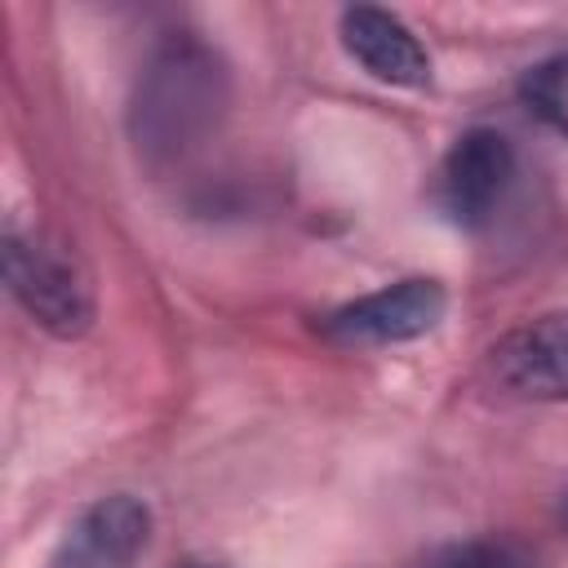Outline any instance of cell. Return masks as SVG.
Masks as SVG:
<instances>
[{"label": "cell", "mask_w": 568, "mask_h": 568, "mask_svg": "<svg viewBox=\"0 0 568 568\" xmlns=\"http://www.w3.org/2000/svg\"><path fill=\"white\" fill-rule=\"evenodd\" d=\"M231 106V71L213 44L191 31L164 36L129 102V138L146 169H169L217 133Z\"/></svg>", "instance_id": "obj_1"}, {"label": "cell", "mask_w": 568, "mask_h": 568, "mask_svg": "<svg viewBox=\"0 0 568 568\" xmlns=\"http://www.w3.org/2000/svg\"><path fill=\"white\" fill-rule=\"evenodd\" d=\"M4 280L13 302L53 337L71 342L93 328L98 302H93V280L80 266V257L40 235V231H4Z\"/></svg>", "instance_id": "obj_2"}, {"label": "cell", "mask_w": 568, "mask_h": 568, "mask_svg": "<svg viewBox=\"0 0 568 568\" xmlns=\"http://www.w3.org/2000/svg\"><path fill=\"white\" fill-rule=\"evenodd\" d=\"M484 382L524 404L568 399V311H546L506 328L484 351Z\"/></svg>", "instance_id": "obj_3"}, {"label": "cell", "mask_w": 568, "mask_h": 568, "mask_svg": "<svg viewBox=\"0 0 568 568\" xmlns=\"http://www.w3.org/2000/svg\"><path fill=\"white\" fill-rule=\"evenodd\" d=\"M444 311H448L444 284L430 275H408L377 293L342 302L320 320V328L328 342H342V346H395V342L426 337L444 320Z\"/></svg>", "instance_id": "obj_4"}, {"label": "cell", "mask_w": 568, "mask_h": 568, "mask_svg": "<svg viewBox=\"0 0 568 568\" xmlns=\"http://www.w3.org/2000/svg\"><path fill=\"white\" fill-rule=\"evenodd\" d=\"M510 178H515V146H510V138L497 133V129H466L448 146V155L439 160L435 204H439V213L453 226L479 231L501 209V200L510 191Z\"/></svg>", "instance_id": "obj_5"}, {"label": "cell", "mask_w": 568, "mask_h": 568, "mask_svg": "<svg viewBox=\"0 0 568 568\" xmlns=\"http://www.w3.org/2000/svg\"><path fill=\"white\" fill-rule=\"evenodd\" d=\"M151 541V510L133 493H106L84 506L44 568H133Z\"/></svg>", "instance_id": "obj_6"}, {"label": "cell", "mask_w": 568, "mask_h": 568, "mask_svg": "<svg viewBox=\"0 0 568 568\" xmlns=\"http://www.w3.org/2000/svg\"><path fill=\"white\" fill-rule=\"evenodd\" d=\"M342 49L382 84L422 89L430 84V53L413 36V27L377 4H355L342 13Z\"/></svg>", "instance_id": "obj_7"}, {"label": "cell", "mask_w": 568, "mask_h": 568, "mask_svg": "<svg viewBox=\"0 0 568 568\" xmlns=\"http://www.w3.org/2000/svg\"><path fill=\"white\" fill-rule=\"evenodd\" d=\"M519 98H524V106L541 124H550L555 133L568 138V53H555V58L532 62L519 75Z\"/></svg>", "instance_id": "obj_8"}, {"label": "cell", "mask_w": 568, "mask_h": 568, "mask_svg": "<svg viewBox=\"0 0 568 568\" xmlns=\"http://www.w3.org/2000/svg\"><path fill=\"white\" fill-rule=\"evenodd\" d=\"M422 568H524L519 555L501 541H448L439 546Z\"/></svg>", "instance_id": "obj_9"}, {"label": "cell", "mask_w": 568, "mask_h": 568, "mask_svg": "<svg viewBox=\"0 0 568 568\" xmlns=\"http://www.w3.org/2000/svg\"><path fill=\"white\" fill-rule=\"evenodd\" d=\"M564 524H568V501H564Z\"/></svg>", "instance_id": "obj_10"}]
</instances>
